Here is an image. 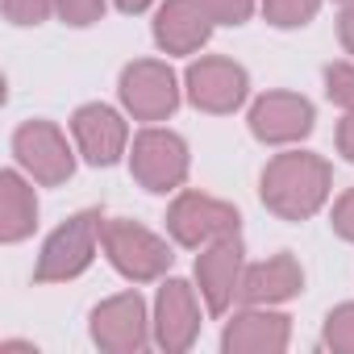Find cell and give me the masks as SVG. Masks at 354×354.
<instances>
[{
    "mask_svg": "<svg viewBox=\"0 0 354 354\" xmlns=\"http://www.w3.org/2000/svg\"><path fill=\"white\" fill-rule=\"evenodd\" d=\"M329 188V167L313 154H279L263 171V201L288 221L308 217Z\"/></svg>",
    "mask_w": 354,
    "mask_h": 354,
    "instance_id": "cell-1",
    "label": "cell"
},
{
    "mask_svg": "<svg viewBox=\"0 0 354 354\" xmlns=\"http://www.w3.org/2000/svg\"><path fill=\"white\" fill-rule=\"evenodd\" d=\"M100 238H104V250H109L113 267L125 271L129 279H154L171 263L167 246L150 230H142L133 221H104L100 225Z\"/></svg>",
    "mask_w": 354,
    "mask_h": 354,
    "instance_id": "cell-2",
    "label": "cell"
},
{
    "mask_svg": "<svg viewBox=\"0 0 354 354\" xmlns=\"http://www.w3.org/2000/svg\"><path fill=\"white\" fill-rule=\"evenodd\" d=\"M96 234H100V217H96V213H80L75 221H67V225L46 242V254H42L34 279H38V283H50V279H71V275H80V271L92 263Z\"/></svg>",
    "mask_w": 354,
    "mask_h": 354,
    "instance_id": "cell-3",
    "label": "cell"
},
{
    "mask_svg": "<svg viewBox=\"0 0 354 354\" xmlns=\"http://www.w3.org/2000/svg\"><path fill=\"white\" fill-rule=\"evenodd\" d=\"M188 171V150L175 133H162V129H146L138 142H133V175L150 188V192H167L184 180Z\"/></svg>",
    "mask_w": 354,
    "mask_h": 354,
    "instance_id": "cell-4",
    "label": "cell"
},
{
    "mask_svg": "<svg viewBox=\"0 0 354 354\" xmlns=\"http://www.w3.org/2000/svg\"><path fill=\"white\" fill-rule=\"evenodd\" d=\"M171 234L180 238L184 246H201V242H217V238H230L238 234V213L221 201H209V196H180L171 209Z\"/></svg>",
    "mask_w": 354,
    "mask_h": 354,
    "instance_id": "cell-5",
    "label": "cell"
},
{
    "mask_svg": "<svg viewBox=\"0 0 354 354\" xmlns=\"http://www.w3.org/2000/svg\"><path fill=\"white\" fill-rule=\"evenodd\" d=\"M121 96H125V104H129L138 117L158 121V117H167V113L175 109V80H171V71L158 67V63H133V67L121 75Z\"/></svg>",
    "mask_w": 354,
    "mask_h": 354,
    "instance_id": "cell-6",
    "label": "cell"
},
{
    "mask_svg": "<svg viewBox=\"0 0 354 354\" xmlns=\"http://www.w3.org/2000/svg\"><path fill=\"white\" fill-rule=\"evenodd\" d=\"M188 88L192 100L209 113H230L242 96H246V71L225 63V59H205L188 71Z\"/></svg>",
    "mask_w": 354,
    "mask_h": 354,
    "instance_id": "cell-7",
    "label": "cell"
},
{
    "mask_svg": "<svg viewBox=\"0 0 354 354\" xmlns=\"http://www.w3.org/2000/svg\"><path fill=\"white\" fill-rule=\"evenodd\" d=\"M250 129H254L263 142H292V138H304V133L313 129V104L300 100V96H288V92H271L267 100L254 104Z\"/></svg>",
    "mask_w": 354,
    "mask_h": 354,
    "instance_id": "cell-8",
    "label": "cell"
},
{
    "mask_svg": "<svg viewBox=\"0 0 354 354\" xmlns=\"http://www.w3.org/2000/svg\"><path fill=\"white\" fill-rule=\"evenodd\" d=\"M17 154H21V162L38 175V180H46V184H59V180H67V175H71L67 142L46 121H34V125H26L17 133Z\"/></svg>",
    "mask_w": 354,
    "mask_h": 354,
    "instance_id": "cell-9",
    "label": "cell"
},
{
    "mask_svg": "<svg viewBox=\"0 0 354 354\" xmlns=\"http://www.w3.org/2000/svg\"><path fill=\"white\" fill-rule=\"evenodd\" d=\"M196 271H201V292H205L209 308L225 313V304L234 300V288H238V271H242V242H238V234L217 238L213 250L201 254Z\"/></svg>",
    "mask_w": 354,
    "mask_h": 354,
    "instance_id": "cell-10",
    "label": "cell"
},
{
    "mask_svg": "<svg viewBox=\"0 0 354 354\" xmlns=\"http://www.w3.org/2000/svg\"><path fill=\"white\" fill-rule=\"evenodd\" d=\"M154 38L158 46L175 50V55H188L209 38V13L196 0H167L158 21H154Z\"/></svg>",
    "mask_w": 354,
    "mask_h": 354,
    "instance_id": "cell-11",
    "label": "cell"
},
{
    "mask_svg": "<svg viewBox=\"0 0 354 354\" xmlns=\"http://www.w3.org/2000/svg\"><path fill=\"white\" fill-rule=\"evenodd\" d=\"M75 138H80L84 154H88L96 167H109V162H117V154H121V146H125V125H121V117H117L113 109L88 104V109L75 113Z\"/></svg>",
    "mask_w": 354,
    "mask_h": 354,
    "instance_id": "cell-12",
    "label": "cell"
},
{
    "mask_svg": "<svg viewBox=\"0 0 354 354\" xmlns=\"http://www.w3.org/2000/svg\"><path fill=\"white\" fill-rule=\"evenodd\" d=\"M92 321H96L92 325L96 342L109 346V350H133V346L146 342V317H142V300L138 296H117V300L100 304Z\"/></svg>",
    "mask_w": 354,
    "mask_h": 354,
    "instance_id": "cell-13",
    "label": "cell"
},
{
    "mask_svg": "<svg viewBox=\"0 0 354 354\" xmlns=\"http://www.w3.org/2000/svg\"><path fill=\"white\" fill-rule=\"evenodd\" d=\"M196 333V300H192V288L171 279L158 296V342L167 350H184Z\"/></svg>",
    "mask_w": 354,
    "mask_h": 354,
    "instance_id": "cell-14",
    "label": "cell"
},
{
    "mask_svg": "<svg viewBox=\"0 0 354 354\" xmlns=\"http://www.w3.org/2000/svg\"><path fill=\"white\" fill-rule=\"evenodd\" d=\"M300 283H304V275H300L296 259H292V254H275L271 263L246 271L242 296H246L250 304H271V300H288L292 292H300Z\"/></svg>",
    "mask_w": 354,
    "mask_h": 354,
    "instance_id": "cell-15",
    "label": "cell"
},
{
    "mask_svg": "<svg viewBox=\"0 0 354 354\" xmlns=\"http://www.w3.org/2000/svg\"><path fill=\"white\" fill-rule=\"evenodd\" d=\"M288 342V317L246 313L225 329V350H279Z\"/></svg>",
    "mask_w": 354,
    "mask_h": 354,
    "instance_id": "cell-16",
    "label": "cell"
},
{
    "mask_svg": "<svg viewBox=\"0 0 354 354\" xmlns=\"http://www.w3.org/2000/svg\"><path fill=\"white\" fill-rule=\"evenodd\" d=\"M34 213H38V205L26 196L21 180H17V175H5V238L17 242V238L30 230Z\"/></svg>",
    "mask_w": 354,
    "mask_h": 354,
    "instance_id": "cell-17",
    "label": "cell"
},
{
    "mask_svg": "<svg viewBox=\"0 0 354 354\" xmlns=\"http://www.w3.org/2000/svg\"><path fill=\"white\" fill-rule=\"evenodd\" d=\"M275 26H304L317 13V0H263Z\"/></svg>",
    "mask_w": 354,
    "mask_h": 354,
    "instance_id": "cell-18",
    "label": "cell"
},
{
    "mask_svg": "<svg viewBox=\"0 0 354 354\" xmlns=\"http://www.w3.org/2000/svg\"><path fill=\"white\" fill-rule=\"evenodd\" d=\"M325 342H329L333 350H354V304H346V308H337V313L329 317Z\"/></svg>",
    "mask_w": 354,
    "mask_h": 354,
    "instance_id": "cell-19",
    "label": "cell"
},
{
    "mask_svg": "<svg viewBox=\"0 0 354 354\" xmlns=\"http://www.w3.org/2000/svg\"><path fill=\"white\" fill-rule=\"evenodd\" d=\"M325 84H329V100H337L342 109L354 113V67H346V63L329 67L325 71Z\"/></svg>",
    "mask_w": 354,
    "mask_h": 354,
    "instance_id": "cell-20",
    "label": "cell"
},
{
    "mask_svg": "<svg viewBox=\"0 0 354 354\" xmlns=\"http://www.w3.org/2000/svg\"><path fill=\"white\" fill-rule=\"evenodd\" d=\"M201 5L213 21H225V26H242L250 17V0H201Z\"/></svg>",
    "mask_w": 354,
    "mask_h": 354,
    "instance_id": "cell-21",
    "label": "cell"
},
{
    "mask_svg": "<svg viewBox=\"0 0 354 354\" xmlns=\"http://www.w3.org/2000/svg\"><path fill=\"white\" fill-rule=\"evenodd\" d=\"M59 9L71 26H92L104 13V0H59Z\"/></svg>",
    "mask_w": 354,
    "mask_h": 354,
    "instance_id": "cell-22",
    "label": "cell"
},
{
    "mask_svg": "<svg viewBox=\"0 0 354 354\" xmlns=\"http://www.w3.org/2000/svg\"><path fill=\"white\" fill-rule=\"evenodd\" d=\"M50 13V0H9V17L30 26V21H42Z\"/></svg>",
    "mask_w": 354,
    "mask_h": 354,
    "instance_id": "cell-23",
    "label": "cell"
},
{
    "mask_svg": "<svg viewBox=\"0 0 354 354\" xmlns=\"http://www.w3.org/2000/svg\"><path fill=\"white\" fill-rule=\"evenodd\" d=\"M333 230L354 242V192H346V196L337 201V209H333Z\"/></svg>",
    "mask_w": 354,
    "mask_h": 354,
    "instance_id": "cell-24",
    "label": "cell"
},
{
    "mask_svg": "<svg viewBox=\"0 0 354 354\" xmlns=\"http://www.w3.org/2000/svg\"><path fill=\"white\" fill-rule=\"evenodd\" d=\"M337 146H342L346 158H354V117L342 121V129H337Z\"/></svg>",
    "mask_w": 354,
    "mask_h": 354,
    "instance_id": "cell-25",
    "label": "cell"
},
{
    "mask_svg": "<svg viewBox=\"0 0 354 354\" xmlns=\"http://www.w3.org/2000/svg\"><path fill=\"white\" fill-rule=\"evenodd\" d=\"M342 42H346V50L354 55V5L342 13Z\"/></svg>",
    "mask_w": 354,
    "mask_h": 354,
    "instance_id": "cell-26",
    "label": "cell"
},
{
    "mask_svg": "<svg viewBox=\"0 0 354 354\" xmlns=\"http://www.w3.org/2000/svg\"><path fill=\"white\" fill-rule=\"evenodd\" d=\"M117 5H121V9H125V13H142V9H146V5H150V0H117Z\"/></svg>",
    "mask_w": 354,
    "mask_h": 354,
    "instance_id": "cell-27",
    "label": "cell"
}]
</instances>
